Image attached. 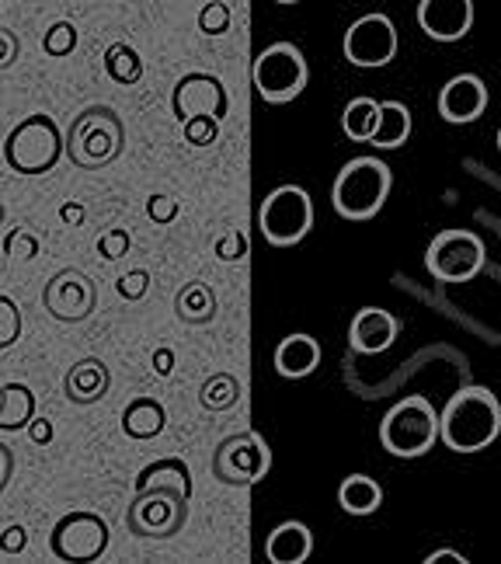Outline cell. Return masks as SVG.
Listing matches in <instances>:
<instances>
[{
  "mask_svg": "<svg viewBox=\"0 0 501 564\" xmlns=\"http://www.w3.org/2000/svg\"><path fill=\"white\" fill-rule=\"evenodd\" d=\"M182 133H185L188 147H213L216 137H220V122L216 119H192L182 126Z\"/></svg>",
  "mask_w": 501,
  "mask_h": 564,
  "instance_id": "74e56055",
  "label": "cell"
},
{
  "mask_svg": "<svg viewBox=\"0 0 501 564\" xmlns=\"http://www.w3.org/2000/svg\"><path fill=\"white\" fill-rule=\"evenodd\" d=\"M108 390H112V370H108V362L98 356L77 359L67 370V377H63V394L77 408H91L105 401Z\"/></svg>",
  "mask_w": 501,
  "mask_h": 564,
  "instance_id": "ac0fdd59",
  "label": "cell"
},
{
  "mask_svg": "<svg viewBox=\"0 0 501 564\" xmlns=\"http://www.w3.org/2000/svg\"><path fill=\"white\" fill-rule=\"evenodd\" d=\"M241 394H244V387H241V380H237L233 373H213L199 387V404L206 411H216V415H220V411L237 408Z\"/></svg>",
  "mask_w": 501,
  "mask_h": 564,
  "instance_id": "f1b7e54d",
  "label": "cell"
},
{
  "mask_svg": "<svg viewBox=\"0 0 501 564\" xmlns=\"http://www.w3.org/2000/svg\"><path fill=\"white\" fill-rule=\"evenodd\" d=\"M320 366V345L307 332H293L275 349V373L286 380H303Z\"/></svg>",
  "mask_w": 501,
  "mask_h": 564,
  "instance_id": "d6986e66",
  "label": "cell"
},
{
  "mask_svg": "<svg viewBox=\"0 0 501 564\" xmlns=\"http://www.w3.org/2000/svg\"><path fill=\"white\" fill-rule=\"evenodd\" d=\"M14 449L8 446V443H0V495L8 491V485H11V477H14Z\"/></svg>",
  "mask_w": 501,
  "mask_h": 564,
  "instance_id": "b9f144b4",
  "label": "cell"
},
{
  "mask_svg": "<svg viewBox=\"0 0 501 564\" xmlns=\"http://www.w3.org/2000/svg\"><path fill=\"white\" fill-rule=\"evenodd\" d=\"M18 59H21V39H18V32L0 25V74L11 70Z\"/></svg>",
  "mask_w": 501,
  "mask_h": 564,
  "instance_id": "f35d334b",
  "label": "cell"
},
{
  "mask_svg": "<svg viewBox=\"0 0 501 564\" xmlns=\"http://www.w3.org/2000/svg\"><path fill=\"white\" fill-rule=\"evenodd\" d=\"M105 74L116 84H122V88H133L143 77V56L129 46V42H112V46L105 50Z\"/></svg>",
  "mask_w": 501,
  "mask_h": 564,
  "instance_id": "83f0119b",
  "label": "cell"
},
{
  "mask_svg": "<svg viewBox=\"0 0 501 564\" xmlns=\"http://www.w3.org/2000/svg\"><path fill=\"white\" fill-rule=\"evenodd\" d=\"M418 25L435 42H460L473 25V0H422Z\"/></svg>",
  "mask_w": 501,
  "mask_h": 564,
  "instance_id": "9a60e30c",
  "label": "cell"
},
{
  "mask_svg": "<svg viewBox=\"0 0 501 564\" xmlns=\"http://www.w3.org/2000/svg\"><path fill=\"white\" fill-rule=\"evenodd\" d=\"M146 290H150V272H146V269L122 272V275L116 279V293H119L122 300H129V303L143 300V296H146Z\"/></svg>",
  "mask_w": 501,
  "mask_h": 564,
  "instance_id": "8d00e7d4",
  "label": "cell"
},
{
  "mask_svg": "<svg viewBox=\"0 0 501 564\" xmlns=\"http://www.w3.org/2000/svg\"><path fill=\"white\" fill-rule=\"evenodd\" d=\"M42 307L59 324H84L98 307V286L84 269H59L42 290Z\"/></svg>",
  "mask_w": 501,
  "mask_h": 564,
  "instance_id": "7c38bea8",
  "label": "cell"
},
{
  "mask_svg": "<svg viewBox=\"0 0 501 564\" xmlns=\"http://www.w3.org/2000/svg\"><path fill=\"white\" fill-rule=\"evenodd\" d=\"M21 328H25V321H21V307L11 296L0 293V352L11 349V345L21 338Z\"/></svg>",
  "mask_w": 501,
  "mask_h": 564,
  "instance_id": "d6a6232c",
  "label": "cell"
},
{
  "mask_svg": "<svg viewBox=\"0 0 501 564\" xmlns=\"http://www.w3.org/2000/svg\"><path fill=\"white\" fill-rule=\"evenodd\" d=\"M80 42V32L74 21H53V25L46 29V35H42V50H46V56H70L77 50Z\"/></svg>",
  "mask_w": 501,
  "mask_h": 564,
  "instance_id": "f546056e",
  "label": "cell"
},
{
  "mask_svg": "<svg viewBox=\"0 0 501 564\" xmlns=\"http://www.w3.org/2000/svg\"><path fill=\"white\" fill-rule=\"evenodd\" d=\"M377 122H380V101H373V98H352V101L345 105V112H341L345 137L356 140V143L373 140Z\"/></svg>",
  "mask_w": 501,
  "mask_h": 564,
  "instance_id": "4316f807",
  "label": "cell"
},
{
  "mask_svg": "<svg viewBox=\"0 0 501 564\" xmlns=\"http://www.w3.org/2000/svg\"><path fill=\"white\" fill-rule=\"evenodd\" d=\"M167 425V408L157 401V398H133L126 408H122V432L129 440L137 443H150L157 440Z\"/></svg>",
  "mask_w": 501,
  "mask_h": 564,
  "instance_id": "7402d4cb",
  "label": "cell"
},
{
  "mask_svg": "<svg viewBox=\"0 0 501 564\" xmlns=\"http://www.w3.org/2000/svg\"><path fill=\"white\" fill-rule=\"evenodd\" d=\"M488 262L484 241L473 230H443L432 237V245L425 251V265L439 282H470L473 275H481Z\"/></svg>",
  "mask_w": 501,
  "mask_h": 564,
  "instance_id": "30bf717a",
  "label": "cell"
},
{
  "mask_svg": "<svg viewBox=\"0 0 501 564\" xmlns=\"http://www.w3.org/2000/svg\"><path fill=\"white\" fill-rule=\"evenodd\" d=\"M213 254L220 258V262H227V265L244 262V254H248V237H244V230L241 227L224 230V237H216Z\"/></svg>",
  "mask_w": 501,
  "mask_h": 564,
  "instance_id": "836d02e7",
  "label": "cell"
},
{
  "mask_svg": "<svg viewBox=\"0 0 501 564\" xmlns=\"http://www.w3.org/2000/svg\"><path fill=\"white\" fill-rule=\"evenodd\" d=\"M4 254L14 258V262H32V258L42 254V241L39 234H32L29 227H14L4 237Z\"/></svg>",
  "mask_w": 501,
  "mask_h": 564,
  "instance_id": "4dcf8cb0",
  "label": "cell"
},
{
  "mask_svg": "<svg viewBox=\"0 0 501 564\" xmlns=\"http://www.w3.org/2000/svg\"><path fill=\"white\" fill-rule=\"evenodd\" d=\"M411 137V112L404 101H380V122H377V133H373V147L380 150H397L404 147Z\"/></svg>",
  "mask_w": 501,
  "mask_h": 564,
  "instance_id": "484cf974",
  "label": "cell"
},
{
  "mask_svg": "<svg viewBox=\"0 0 501 564\" xmlns=\"http://www.w3.org/2000/svg\"><path fill=\"white\" fill-rule=\"evenodd\" d=\"M498 150H501V129H498Z\"/></svg>",
  "mask_w": 501,
  "mask_h": 564,
  "instance_id": "c3c4849f",
  "label": "cell"
},
{
  "mask_svg": "<svg viewBox=\"0 0 501 564\" xmlns=\"http://www.w3.org/2000/svg\"><path fill=\"white\" fill-rule=\"evenodd\" d=\"M394 56H397V25L386 14L373 11L348 25L345 59L352 63V67H362V70L386 67Z\"/></svg>",
  "mask_w": 501,
  "mask_h": 564,
  "instance_id": "4fadbf2b",
  "label": "cell"
},
{
  "mask_svg": "<svg viewBox=\"0 0 501 564\" xmlns=\"http://www.w3.org/2000/svg\"><path fill=\"white\" fill-rule=\"evenodd\" d=\"M129 248H133V234L126 227H108L95 241V251H98V258H105V262H119V258L129 254Z\"/></svg>",
  "mask_w": 501,
  "mask_h": 564,
  "instance_id": "1f68e13d",
  "label": "cell"
},
{
  "mask_svg": "<svg viewBox=\"0 0 501 564\" xmlns=\"http://www.w3.org/2000/svg\"><path fill=\"white\" fill-rule=\"evenodd\" d=\"M35 390L29 383H4V401H0V432H25L35 419Z\"/></svg>",
  "mask_w": 501,
  "mask_h": 564,
  "instance_id": "d4e9b609",
  "label": "cell"
},
{
  "mask_svg": "<svg viewBox=\"0 0 501 564\" xmlns=\"http://www.w3.org/2000/svg\"><path fill=\"white\" fill-rule=\"evenodd\" d=\"M0 401H4V383H0Z\"/></svg>",
  "mask_w": 501,
  "mask_h": 564,
  "instance_id": "7dc6e473",
  "label": "cell"
},
{
  "mask_svg": "<svg viewBox=\"0 0 501 564\" xmlns=\"http://www.w3.org/2000/svg\"><path fill=\"white\" fill-rule=\"evenodd\" d=\"M108 540H112V533H108V523L98 512L74 509L56 519V527L50 533V551L56 554V561L91 564L105 557Z\"/></svg>",
  "mask_w": 501,
  "mask_h": 564,
  "instance_id": "8fae6325",
  "label": "cell"
},
{
  "mask_svg": "<svg viewBox=\"0 0 501 564\" xmlns=\"http://www.w3.org/2000/svg\"><path fill=\"white\" fill-rule=\"evenodd\" d=\"M435 440H439V415H435L432 401L422 394L397 401L380 422V443L390 457H401V460L425 457L435 446Z\"/></svg>",
  "mask_w": 501,
  "mask_h": 564,
  "instance_id": "5b68a950",
  "label": "cell"
},
{
  "mask_svg": "<svg viewBox=\"0 0 501 564\" xmlns=\"http://www.w3.org/2000/svg\"><path fill=\"white\" fill-rule=\"evenodd\" d=\"M150 366H154L157 377H171L174 373V352L161 345V349H154V356H150Z\"/></svg>",
  "mask_w": 501,
  "mask_h": 564,
  "instance_id": "ee69618b",
  "label": "cell"
},
{
  "mask_svg": "<svg viewBox=\"0 0 501 564\" xmlns=\"http://www.w3.org/2000/svg\"><path fill=\"white\" fill-rule=\"evenodd\" d=\"M174 314H178L182 324H192V328H203V324H209L216 317L213 286H206V282H199V279L185 282V286L178 290V296H174Z\"/></svg>",
  "mask_w": 501,
  "mask_h": 564,
  "instance_id": "cb8c5ba5",
  "label": "cell"
},
{
  "mask_svg": "<svg viewBox=\"0 0 501 564\" xmlns=\"http://www.w3.org/2000/svg\"><path fill=\"white\" fill-rule=\"evenodd\" d=\"M178 213H182V203H178V199H171V195H164V192H154V195L146 199V220H150V224H157V227L174 224V220H178Z\"/></svg>",
  "mask_w": 501,
  "mask_h": 564,
  "instance_id": "d590c367",
  "label": "cell"
},
{
  "mask_svg": "<svg viewBox=\"0 0 501 564\" xmlns=\"http://www.w3.org/2000/svg\"><path fill=\"white\" fill-rule=\"evenodd\" d=\"M188 502L182 491H143L126 509V530L137 540H171L188 523Z\"/></svg>",
  "mask_w": 501,
  "mask_h": 564,
  "instance_id": "9c48e42d",
  "label": "cell"
},
{
  "mask_svg": "<svg viewBox=\"0 0 501 564\" xmlns=\"http://www.w3.org/2000/svg\"><path fill=\"white\" fill-rule=\"evenodd\" d=\"M501 436V404L488 387H460L439 415V440L453 453H481Z\"/></svg>",
  "mask_w": 501,
  "mask_h": 564,
  "instance_id": "6da1fadb",
  "label": "cell"
},
{
  "mask_svg": "<svg viewBox=\"0 0 501 564\" xmlns=\"http://www.w3.org/2000/svg\"><path fill=\"white\" fill-rule=\"evenodd\" d=\"M443 561H453V564H467V557H464L460 551H446V547H443V551H432V554H428L422 564H443Z\"/></svg>",
  "mask_w": 501,
  "mask_h": 564,
  "instance_id": "f6af8a7d",
  "label": "cell"
},
{
  "mask_svg": "<svg viewBox=\"0 0 501 564\" xmlns=\"http://www.w3.org/2000/svg\"><path fill=\"white\" fill-rule=\"evenodd\" d=\"M143 491H182L192 498V474L188 464L182 457H161L154 464H146L137 477H133V495Z\"/></svg>",
  "mask_w": 501,
  "mask_h": 564,
  "instance_id": "44dd1931",
  "label": "cell"
},
{
  "mask_svg": "<svg viewBox=\"0 0 501 564\" xmlns=\"http://www.w3.org/2000/svg\"><path fill=\"white\" fill-rule=\"evenodd\" d=\"M67 140V161L80 171H101L126 154V122L112 105H87L74 116Z\"/></svg>",
  "mask_w": 501,
  "mask_h": 564,
  "instance_id": "7a4b0ae2",
  "label": "cell"
},
{
  "mask_svg": "<svg viewBox=\"0 0 501 564\" xmlns=\"http://www.w3.org/2000/svg\"><path fill=\"white\" fill-rule=\"evenodd\" d=\"M311 554H314V533L307 523H299V519L279 523L265 540V557L272 564H303Z\"/></svg>",
  "mask_w": 501,
  "mask_h": 564,
  "instance_id": "ffe728a7",
  "label": "cell"
},
{
  "mask_svg": "<svg viewBox=\"0 0 501 564\" xmlns=\"http://www.w3.org/2000/svg\"><path fill=\"white\" fill-rule=\"evenodd\" d=\"M63 158H67V140H63L56 119L46 112L25 116L4 140V164L14 175L25 178L50 175Z\"/></svg>",
  "mask_w": 501,
  "mask_h": 564,
  "instance_id": "3957f363",
  "label": "cell"
},
{
  "mask_svg": "<svg viewBox=\"0 0 501 564\" xmlns=\"http://www.w3.org/2000/svg\"><path fill=\"white\" fill-rule=\"evenodd\" d=\"M258 227L265 241L275 248H293L314 227V199L299 185H279L269 192V199L258 209Z\"/></svg>",
  "mask_w": 501,
  "mask_h": 564,
  "instance_id": "52a82bcc",
  "label": "cell"
},
{
  "mask_svg": "<svg viewBox=\"0 0 501 564\" xmlns=\"http://www.w3.org/2000/svg\"><path fill=\"white\" fill-rule=\"evenodd\" d=\"M4 220H8V209H4V203H0V227H4Z\"/></svg>",
  "mask_w": 501,
  "mask_h": 564,
  "instance_id": "bcb514c9",
  "label": "cell"
},
{
  "mask_svg": "<svg viewBox=\"0 0 501 564\" xmlns=\"http://www.w3.org/2000/svg\"><path fill=\"white\" fill-rule=\"evenodd\" d=\"M397 317L383 307H362L348 324V345L362 356H380L397 341Z\"/></svg>",
  "mask_w": 501,
  "mask_h": 564,
  "instance_id": "e0dca14e",
  "label": "cell"
},
{
  "mask_svg": "<svg viewBox=\"0 0 501 564\" xmlns=\"http://www.w3.org/2000/svg\"><path fill=\"white\" fill-rule=\"evenodd\" d=\"M251 80L258 95L269 105H286L293 98L303 95V88L311 84V67L307 56L299 53V46L293 42H272L269 50H261L254 67H251Z\"/></svg>",
  "mask_w": 501,
  "mask_h": 564,
  "instance_id": "8992f818",
  "label": "cell"
},
{
  "mask_svg": "<svg viewBox=\"0 0 501 564\" xmlns=\"http://www.w3.org/2000/svg\"><path fill=\"white\" fill-rule=\"evenodd\" d=\"M272 467V449L254 429L233 432L213 453V477L227 488H251Z\"/></svg>",
  "mask_w": 501,
  "mask_h": 564,
  "instance_id": "ba28073f",
  "label": "cell"
},
{
  "mask_svg": "<svg viewBox=\"0 0 501 564\" xmlns=\"http://www.w3.org/2000/svg\"><path fill=\"white\" fill-rule=\"evenodd\" d=\"M84 216H87V209H84V203H77V199H67L59 206V224L63 227H80L84 224Z\"/></svg>",
  "mask_w": 501,
  "mask_h": 564,
  "instance_id": "7bdbcfd3",
  "label": "cell"
},
{
  "mask_svg": "<svg viewBox=\"0 0 501 564\" xmlns=\"http://www.w3.org/2000/svg\"><path fill=\"white\" fill-rule=\"evenodd\" d=\"M488 108V84L477 74H456L439 91V116L453 126L481 119Z\"/></svg>",
  "mask_w": 501,
  "mask_h": 564,
  "instance_id": "2e32d148",
  "label": "cell"
},
{
  "mask_svg": "<svg viewBox=\"0 0 501 564\" xmlns=\"http://www.w3.org/2000/svg\"><path fill=\"white\" fill-rule=\"evenodd\" d=\"M338 506L348 516H373L383 506V488L369 474H348L338 485Z\"/></svg>",
  "mask_w": 501,
  "mask_h": 564,
  "instance_id": "603a6c76",
  "label": "cell"
},
{
  "mask_svg": "<svg viewBox=\"0 0 501 564\" xmlns=\"http://www.w3.org/2000/svg\"><path fill=\"white\" fill-rule=\"evenodd\" d=\"M25 432H29V440H32L35 446H50V443L56 440V422L39 419V415H35V419L29 422V429H25Z\"/></svg>",
  "mask_w": 501,
  "mask_h": 564,
  "instance_id": "60d3db41",
  "label": "cell"
},
{
  "mask_svg": "<svg viewBox=\"0 0 501 564\" xmlns=\"http://www.w3.org/2000/svg\"><path fill=\"white\" fill-rule=\"evenodd\" d=\"M230 8L227 4H203L199 14H195V25H199V32L206 39H216V35H224L230 29Z\"/></svg>",
  "mask_w": 501,
  "mask_h": 564,
  "instance_id": "e575fe53",
  "label": "cell"
},
{
  "mask_svg": "<svg viewBox=\"0 0 501 564\" xmlns=\"http://www.w3.org/2000/svg\"><path fill=\"white\" fill-rule=\"evenodd\" d=\"M394 175L380 158H352L331 185V203L345 220H373L390 199Z\"/></svg>",
  "mask_w": 501,
  "mask_h": 564,
  "instance_id": "277c9868",
  "label": "cell"
},
{
  "mask_svg": "<svg viewBox=\"0 0 501 564\" xmlns=\"http://www.w3.org/2000/svg\"><path fill=\"white\" fill-rule=\"evenodd\" d=\"M25 547H29V530L21 527V523H11L4 533H0V554L14 557V554H21Z\"/></svg>",
  "mask_w": 501,
  "mask_h": 564,
  "instance_id": "ab89813d",
  "label": "cell"
},
{
  "mask_svg": "<svg viewBox=\"0 0 501 564\" xmlns=\"http://www.w3.org/2000/svg\"><path fill=\"white\" fill-rule=\"evenodd\" d=\"M227 108H230V98H227L224 80L216 74H206V70L178 77V84H174V91H171V112L182 126L192 122V119L224 122Z\"/></svg>",
  "mask_w": 501,
  "mask_h": 564,
  "instance_id": "5bb4252c",
  "label": "cell"
}]
</instances>
